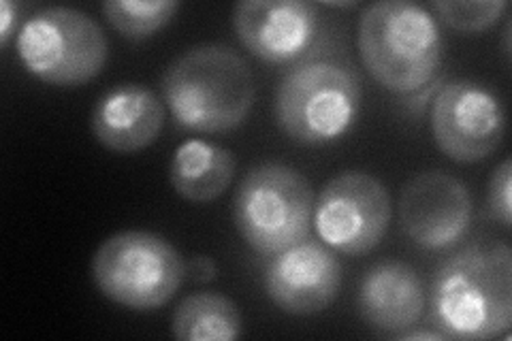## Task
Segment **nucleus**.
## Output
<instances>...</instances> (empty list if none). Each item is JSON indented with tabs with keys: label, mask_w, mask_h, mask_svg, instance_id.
I'll use <instances>...</instances> for the list:
<instances>
[{
	"label": "nucleus",
	"mask_w": 512,
	"mask_h": 341,
	"mask_svg": "<svg viewBox=\"0 0 512 341\" xmlns=\"http://www.w3.org/2000/svg\"><path fill=\"white\" fill-rule=\"evenodd\" d=\"M431 318L446 339L508 337L512 324V252L478 241L446 258L431 282Z\"/></svg>",
	"instance_id": "nucleus-1"
},
{
	"label": "nucleus",
	"mask_w": 512,
	"mask_h": 341,
	"mask_svg": "<svg viewBox=\"0 0 512 341\" xmlns=\"http://www.w3.org/2000/svg\"><path fill=\"white\" fill-rule=\"evenodd\" d=\"M163 96L175 122L192 133H229L254 105V75L233 47H190L163 75Z\"/></svg>",
	"instance_id": "nucleus-2"
},
{
	"label": "nucleus",
	"mask_w": 512,
	"mask_h": 341,
	"mask_svg": "<svg viewBox=\"0 0 512 341\" xmlns=\"http://www.w3.org/2000/svg\"><path fill=\"white\" fill-rule=\"evenodd\" d=\"M359 52L365 69L395 94L423 90L442 62V32L425 7L410 0H382L359 20Z\"/></svg>",
	"instance_id": "nucleus-3"
},
{
	"label": "nucleus",
	"mask_w": 512,
	"mask_h": 341,
	"mask_svg": "<svg viewBox=\"0 0 512 341\" xmlns=\"http://www.w3.org/2000/svg\"><path fill=\"white\" fill-rule=\"evenodd\" d=\"M361 79L338 60H308L288 71L276 94V120L303 145L344 137L361 109Z\"/></svg>",
	"instance_id": "nucleus-4"
},
{
	"label": "nucleus",
	"mask_w": 512,
	"mask_h": 341,
	"mask_svg": "<svg viewBox=\"0 0 512 341\" xmlns=\"http://www.w3.org/2000/svg\"><path fill=\"white\" fill-rule=\"evenodd\" d=\"M314 192L299 171L263 162L250 169L233 199V220L248 246L274 256L310 239Z\"/></svg>",
	"instance_id": "nucleus-5"
},
{
	"label": "nucleus",
	"mask_w": 512,
	"mask_h": 341,
	"mask_svg": "<svg viewBox=\"0 0 512 341\" xmlns=\"http://www.w3.org/2000/svg\"><path fill=\"white\" fill-rule=\"evenodd\" d=\"M186 275L182 254L150 231H122L107 237L92 258V280L103 295L135 312L167 305Z\"/></svg>",
	"instance_id": "nucleus-6"
},
{
	"label": "nucleus",
	"mask_w": 512,
	"mask_h": 341,
	"mask_svg": "<svg viewBox=\"0 0 512 341\" xmlns=\"http://www.w3.org/2000/svg\"><path fill=\"white\" fill-rule=\"evenodd\" d=\"M18 56L24 69L45 84L77 88L103 71L109 43L88 13L50 7L20 28Z\"/></svg>",
	"instance_id": "nucleus-7"
},
{
	"label": "nucleus",
	"mask_w": 512,
	"mask_h": 341,
	"mask_svg": "<svg viewBox=\"0 0 512 341\" xmlns=\"http://www.w3.org/2000/svg\"><path fill=\"white\" fill-rule=\"evenodd\" d=\"M312 222L325 246L348 256L367 254L389 229V190L363 171L335 175L318 194Z\"/></svg>",
	"instance_id": "nucleus-8"
},
{
	"label": "nucleus",
	"mask_w": 512,
	"mask_h": 341,
	"mask_svg": "<svg viewBox=\"0 0 512 341\" xmlns=\"http://www.w3.org/2000/svg\"><path fill=\"white\" fill-rule=\"evenodd\" d=\"M431 131L451 160L478 162L500 148L506 113L498 96L478 81H448L431 105Z\"/></svg>",
	"instance_id": "nucleus-9"
},
{
	"label": "nucleus",
	"mask_w": 512,
	"mask_h": 341,
	"mask_svg": "<svg viewBox=\"0 0 512 341\" xmlns=\"http://www.w3.org/2000/svg\"><path fill=\"white\" fill-rule=\"evenodd\" d=\"M399 224L423 250L457 246L472 224V197L466 184L442 171L412 177L399 197Z\"/></svg>",
	"instance_id": "nucleus-10"
},
{
	"label": "nucleus",
	"mask_w": 512,
	"mask_h": 341,
	"mask_svg": "<svg viewBox=\"0 0 512 341\" xmlns=\"http://www.w3.org/2000/svg\"><path fill=\"white\" fill-rule=\"evenodd\" d=\"M263 284L269 301L291 316H312L327 310L342 286V265L327 246L301 241L271 256Z\"/></svg>",
	"instance_id": "nucleus-11"
},
{
	"label": "nucleus",
	"mask_w": 512,
	"mask_h": 341,
	"mask_svg": "<svg viewBox=\"0 0 512 341\" xmlns=\"http://www.w3.org/2000/svg\"><path fill=\"white\" fill-rule=\"evenodd\" d=\"M233 28L252 56L288 64L312 47L318 7L306 0H244L233 7Z\"/></svg>",
	"instance_id": "nucleus-12"
},
{
	"label": "nucleus",
	"mask_w": 512,
	"mask_h": 341,
	"mask_svg": "<svg viewBox=\"0 0 512 341\" xmlns=\"http://www.w3.org/2000/svg\"><path fill=\"white\" fill-rule=\"evenodd\" d=\"M165 126V105L137 84H124L101 96L92 111V133L105 150L135 154L152 145Z\"/></svg>",
	"instance_id": "nucleus-13"
},
{
	"label": "nucleus",
	"mask_w": 512,
	"mask_h": 341,
	"mask_svg": "<svg viewBox=\"0 0 512 341\" xmlns=\"http://www.w3.org/2000/svg\"><path fill=\"white\" fill-rule=\"evenodd\" d=\"M359 314L372 329L404 333L425 314V288L410 265L382 261L367 269L359 286Z\"/></svg>",
	"instance_id": "nucleus-14"
},
{
	"label": "nucleus",
	"mask_w": 512,
	"mask_h": 341,
	"mask_svg": "<svg viewBox=\"0 0 512 341\" xmlns=\"http://www.w3.org/2000/svg\"><path fill=\"white\" fill-rule=\"evenodd\" d=\"M235 156L222 145L190 139L173 154L169 180L173 190L190 203H212L233 182Z\"/></svg>",
	"instance_id": "nucleus-15"
},
{
	"label": "nucleus",
	"mask_w": 512,
	"mask_h": 341,
	"mask_svg": "<svg viewBox=\"0 0 512 341\" xmlns=\"http://www.w3.org/2000/svg\"><path fill=\"white\" fill-rule=\"evenodd\" d=\"M171 333L180 341H233L244 333L239 307L218 292L186 297L171 320Z\"/></svg>",
	"instance_id": "nucleus-16"
},
{
	"label": "nucleus",
	"mask_w": 512,
	"mask_h": 341,
	"mask_svg": "<svg viewBox=\"0 0 512 341\" xmlns=\"http://www.w3.org/2000/svg\"><path fill=\"white\" fill-rule=\"evenodd\" d=\"M180 11L178 0H107L103 13L120 35L133 41L152 37Z\"/></svg>",
	"instance_id": "nucleus-17"
},
{
	"label": "nucleus",
	"mask_w": 512,
	"mask_h": 341,
	"mask_svg": "<svg viewBox=\"0 0 512 341\" xmlns=\"http://www.w3.org/2000/svg\"><path fill=\"white\" fill-rule=\"evenodd\" d=\"M434 11L440 15V20L459 32H485L491 26L498 24L502 13L508 9L506 0H485V3H459V0H436Z\"/></svg>",
	"instance_id": "nucleus-18"
},
{
	"label": "nucleus",
	"mask_w": 512,
	"mask_h": 341,
	"mask_svg": "<svg viewBox=\"0 0 512 341\" xmlns=\"http://www.w3.org/2000/svg\"><path fill=\"white\" fill-rule=\"evenodd\" d=\"M512 162L506 158L502 165L493 171L489 182V211L495 222L502 226H510L512 220Z\"/></svg>",
	"instance_id": "nucleus-19"
},
{
	"label": "nucleus",
	"mask_w": 512,
	"mask_h": 341,
	"mask_svg": "<svg viewBox=\"0 0 512 341\" xmlns=\"http://www.w3.org/2000/svg\"><path fill=\"white\" fill-rule=\"evenodd\" d=\"M186 271H188L190 278L197 280V282H212L216 278V273H218L216 263L212 261V258L201 256V254L190 258L188 265H186Z\"/></svg>",
	"instance_id": "nucleus-20"
},
{
	"label": "nucleus",
	"mask_w": 512,
	"mask_h": 341,
	"mask_svg": "<svg viewBox=\"0 0 512 341\" xmlns=\"http://www.w3.org/2000/svg\"><path fill=\"white\" fill-rule=\"evenodd\" d=\"M15 22H18V7L9 3V0H3V3H0V47H3V50L13 37Z\"/></svg>",
	"instance_id": "nucleus-21"
},
{
	"label": "nucleus",
	"mask_w": 512,
	"mask_h": 341,
	"mask_svg": "<svg viewBox=\"0 0 512 341\" xmlns=\"http://www.w3.org/2000/svg\"><path fill=\"white\" fill-rule=\"evenodd\" d=\"M397 339H404V341H416V339H436L442 341L446 339L440 331H404V333H397Z\"/></svg>",
	"instance_id": "nucleus-22"
}]
</instances>
